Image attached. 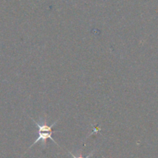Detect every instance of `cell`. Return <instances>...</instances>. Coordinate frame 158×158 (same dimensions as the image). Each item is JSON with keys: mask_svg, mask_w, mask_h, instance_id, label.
<instances>
[{"mask_svg": "<svg viewBox=\"0 0 158 158\" xmlns=\"http://www.w3.org/2000/svg\"><path fill=\"white\" fill-rule=\"evenodd\" d=\"M70 154H71V156H72V157H73V158H89V157H90L91 156H92V154H93V152H92V153H91L90 154H89V156H86V157H83V156H81V155H80V156H74V155L72 153H71V152H70Z\"/></svg>", "mask_w": 158, "mask_h": 158, "instance_id": "2", "label": "cell"}, {"mask_svg": "<svg viewBox=\"0 0 158 158\" xmlns=\"http://www.w3.org/2000/svg\"><path fill=\"white\" fill-rule=\"evenodd\" d=\"M97 128H98V127H95V128H94V132H93V133H98V131H99V130H100V129H98V130H97Z\"/></svg>", "mask_w": 158, "mask_h": 158, "instance_id": "3", "label": "cell"}, {"mask_svg": "<svg viewBox=\"0 0 158 158\" xmlns=\"http://www.w3.org/2000/svg\"><path fill=\"white\" fill-rule=\"evenodd\" d=\"M32 119H33V122L35 123V124H36V125L38 127V128H39V131H38V133H39V136H38L37 139H36V140L34 141V143H33L32 144V145L30 146V147H29L28 150H30V149L31 148V147H33V145H35L36 143H37L40 142V141H43L44 145H46L47 140H48V139H51V140H52L53 142L54 143L57 144V145L58 146V144L56 143V141L54 140V139H53L52 134H53V133H54V130H53V127H54V126L57 124V123L58 122L59 119H57L56 122H54V123H53L52 125H51V126H48V124L45 123H46V120H45L44 123L40 124L39 123L36 122L35 119H33V118H32Z\"/></svg>", "mask_w": 158, "mask_h": 158, "instance_id": "1", "label": "cell"}]
</instances>
